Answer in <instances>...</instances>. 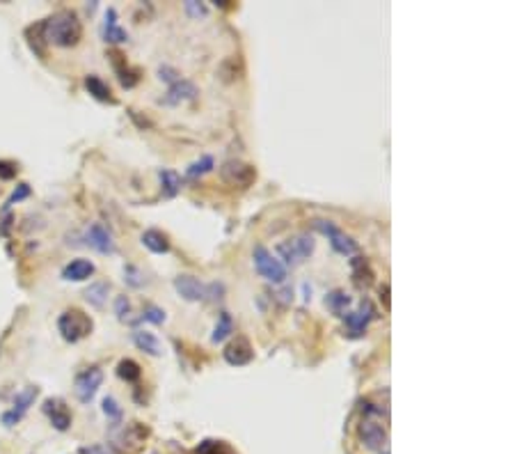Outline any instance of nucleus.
Returning <instances> with one entry per match:
<instances>
[{
	"mask_svg": "<svg viewBox=\"0 0 515 454\" xmlns=\"http://www.w3.org/2000/svg\"><path fill=\"white\" fill-rule=\"evenodd\" d=\"M41 30H44L46 42L55 44V46H62V48L76 46L80 37H83V24H80L78 14L71 10L55 12L53 17L44 21Z\"/></svg>",
	"mask_w": 515,
	"mask_h": 454,
	"instance_id": "obj_1",
	"label": "nucleus"
},
{
	"mask_svg": "<svg viewBox=\"0 0 515 454\" xmlns=\"http://www.w3.org/2000/svg\"><path fill=\"white\" fill-rule=\"evenodd\" d=\"M314 248L316 244L309 234H296V237L286 239L277 246V255L284 260L286 266H300L305 260H309L314 255Z\"/></svg>",
	"mask_w": 515,
	"mask_h": 454,
	"instance_id": "obj_2",
	"label": "nucleus"
},
{
	"mask_svg": "<svg viewBox=\"0 0 515 454\" xmlns=\"http://www.w3.org/2000/svg\"><path fill=\"white\" fill-rule=\"evenodd\" d=\"M57 328H60L62 338L73 344V342L87 338V335L92 333L94 324H92V319L87 317L83 310H76V307H71V310L60 314V319H57Z\"/></svg>",
	"mask_w": 515,
	"mask_h": 454,
	"instance_id": "obj_3",
	"label": "nucleus"
},
{
	"mask_svg": "<svg viewBox=\"0 0 515 454\" xmlns=\"http://www.w3.org/2000/svg\"><path fill=\"white\" fill-rule=\"evenodd\" d=\"M252 262H254L256 273H259L263 280L275 282V284H282L286 280V266L277 257H273V253H270L268 248L256 246L252 253Z\"/></svg>",
	"mask_w": 515,
	"mask_h": 454,
	"instance_id": "obj_4",
	"label": "nucleus"
},
{
	"mask_svg": "<svg viewBox=\"0 0 515 454\" xmlns=\"http://www.w3.org/2000/svg\"><path fill=\"white\" fill-rule=\"evenodd\" d=\"M312 225H314L316 232L326 234L335 253H339V255H355L357 253V241L348 237L346 232H341L333 221H323V218H319V221H314Z\"/></svg>",
	"mask_w": 515,
	"mask_h": 454,
	"instance_id": "obj_5",
	"label": "nucleus"
},
{
	"mask_svg": "<svg viewBox=\"0 0 515 454\" xmlns=\"http://www.w3.org/2000/svg\"><path fill=\"white\" fill-rule=\"evenodd\" d=\"M357 436L359 441L366 450H373V452H382L389 448V436H387V429L382 427L378 420H373V417H362V422L357 424Z\"/></svg>",
	"mask_w": 515,
	"mask_h": 454,
	"instance_id": "obj_6",
	"label": "nucleus"
},
{
	"mask_svg": "<svg viewBox=\"0 0 515 454\" xmlns=\"http://www.w3.org/2000/svg\"><path fill=\"white\" fill-rule=\"evenodd\" d=\"M220 177H223L225 184H230V186L247 188V186L254 184L256 170L250 163H243V161H238V158H230V161H225L223 167H220Z\"/></svg>",
	"mask_w": 515,
	"mask_h": 454,
	"instance_id": "obj_7",
	"label": "nucleus"
},
{
	"mask_svg": "<svg viewBox=\"0 0 515 454\" xmlns=\"http://www.w3.org/2000/svg\"><path fill=\"white\" fill-rule=\"evenodd\" d=\"M101 383H103V372L99 367H90L76 376L73 392H76V397L83 401V404H90L94 399V394H97V390L101 388Z\"/></svg>",
	"mask_w": 515,
	"mask_h": 454,
	"instance_id": "obj_8",
	"label": "nucleus"
},
{
	"mask_svg": "<svg viewBox=\"0 0 515 454\" xmlns=\"http://www.w3.org/2000/svg\"><path fill=\"white\" fill-rule=\"evenodd\" d=\"M37 394H39V388H37V385H28L26 390H21L17 394V399H14V406L7 413H3V424H5V427H14V424H17L21 417L26 415V411L30 408V404L37 399Z\"/></svg>",
	"mask_w": 515,
	"mask_h": 454,
	"instance_id": "obj_9",
	"label": "nucleus"
},
{
	"mask_svg": "<svg viewBox=\"0 0 515 454\" xmlns=\"http://www.w3.org/2000/svg\"><path fill=\"white\" fill-rule=\"evenodd\" d=\"M344 317H346V326H348V333L353 338H359V335L366 331V326L371 324V319L376 317V310H373L371 301L364 298L355 312H346Z\"/></svg>",
	"mask_w": 515,
	"mask_h": 454,
	"instance_id": "obj_10",
	"label": "nucleus"
},
{
	"mask_svg": "<svg viewBox=\"0 0 515 454\" xmlns=\"http://www.w3.org/2000/svg\"><path fill=\"white\" fill-rule=\"evenodd\" d=\"M174 289H176V294H179L183 301H188V303L204 301V296H206V287H204V284L197 280V278L186 275V273L174 278Z\"/></svg>",
	"mask_w": 515,
	"mask_h": 454,
	"instance_id": "obj_11",
	"label": "nucleus"
},
{
	"mask_svg": "<svg viewBox=\"0 0 515 454\" xmlns=\"http://www.w3.org/2000/svg\"><path fill=\"white\" fill-rule=\"evenodd\" d=\"M85 239H87V246L94 248V251L101 253V255H115V251H117L115 241H113V234H110L101 223L90 225V230H87Z\"/></svg>",
	"mask_w": 515,
	"mask_h": 454,
	"instance_id": "obj_12",
	"label": "nucleus"
},
{
	"mask_svg": "<svg viewBox=\"0 0 515 454\" xmlns=\"http://www.w3.org/2000/svg\"><path fill=\"white\" fill-rule=\"evenodd\" d=\"M197 94H200V90H197L195 83H190L186 78H179L176 83L170 85V90H167V94L160 101H163L165 106H176V104H186V101L197 99Z\"/></svg>",
	"mask_w": 515,
	"mask_h": 454,
	"instance_id": "obj_13",
	"label": "nucleus"
},
{
	"mask_svg": "<svg viewBox=\"0 0 515 454\" xmlns=\"http://www.w3.org/2000/svg\"><path fill=\"white\" fill-rule=\"evenodd\" d=\"M223 356H225L227 363L234 365V367H243V365H247L254 358V351H252V347H250V342L245 338H236V340H232L230 344H227Z\"/></svg>",
	"mask_w": 515,
	"mask_h": 454,
	"instance_id": "obj_14",
	"label": "nucleus"
},
{
	"mask_svg": "<svg viewBox=\"0 0 515 454\" xmlns=\"http://www.w3.org/2000/svg\"><path fill=\"white\" fill-rule=\"evenodd\" d=\"M44 413L50 417V422H53V427L57 431H67L69 429L71 413H69V408L64 406L62 399H57V397L46 399V401H44Z\"/></svg>",
	"mask_w": 515,
	"mask_h": 454,
	"instance_id": "obj_15",
	"label": "nucleus"
},
{
	"mask_svg": "<svg viewBox=\"0 0 515 454\" xmlns=\"http://www.w3.org/2000/svg\"><path fill=\"white\" fill-rule=\"evenodd\" d=\"M147 436V429L140 427L138 422H131V424H124V429L117 434L115 431V445L117 448H129V450H135L142 445Z\"/></svg>",
	"mask_w": 515,
	"mask_h": 454,
	"instance_id": "obj_16",
	"label": "nucleus"
},
{
	"mask_svg": "<svg viewBox=\"0 0 515 454\" xmlns=\"http://www.w3.org/2000/svg\"><path fill=\"white\" fill-rule=\"evenodd\" d=\"M103 39L110 44H124L129 42V33L117 24V12L110 7L106 12V21H103Z\"/></svg>",
	"mask_w": 515,
	"mask_h": 454,
	"instance_id": "obj_17",
	"label": "nucleus"
},
{
	"mask_svg": "<svg viewBox=\"0 0 515 454\" xmlns=\"http://www.w3.org/2000/svg\"><path fill=\"white\" fill-rule=\"evenodd\" d=\"M94 275V264L90 260H73L62 269V278L69 282H83Z\"/></svg>",
	"mask_w": 515,
	"mask_h": 454,
	"instance_id": "obj_18",
	"label": "nucleus"
},
{
	"mask_svg": "<svg viewBox=\"0 0 515 454\" xmlns=\"http://www.w3.org/2000/svg\"><path fill=\"white\" fill-rule=\"evenodd\" d=\"M142 246L147 248V251H151L156 255L170 253V239H167V234H163L160 230H147L142 234Z\"/></svg>",
	"mask_w": 515,
	"mask_h": 454,
	"instance_id": "obj_19",
	"label": "nucleus"
},
{
	"mask_svg": "<svg viewBox=\"0 0 515 454\" xmlns=\"http://www.w3.org/2000/svg\"><path fill=\"white\" fill-rule=\"evenodd\" d=\"M133 342H135V347L140 351H144V354H149V356H160V354H163V351H160L158 338L153 333H149V331H135L133 333Z\"/></svg>",
	"mask_w": 515,
	"mask_h": 454,
	"instance_id": "obj_20",
	"label": "nucleus"
},
{
	"mask_svg": "<svg viewBox=\"0 0 515 454\" xmlns=\"http://www.w3.org/2000/svg\"><path fill=\"white\" fill-rule=\"evenodd\" d=\"M326 307L330 312H335L337 317H344V314L348 312V307H350V296L346 294L344 289L330 291V294L326 296Z\"/></svg>",
	"mask_w": 515,
	"mask_h": 454,
	"instance_id": "obj_21",
	"label": "nucleus"
},
{
	"mask_svg": "<svg viewBox=\"0 0 515 454\" xmlns=\"http://www.w3.org/2000/svg\"><path fill=\"white\" fill-rule=\"evenodd\" d=\"M108 294H110V284L108 282H92L90 287L83 291L85 301L94 305V307H103L108 301Z\"/></svg>",
	"mask_w": 515,
	"mask_h": 454,
	"instance_id": "obj_22",
	"label": "nucleus"
},
{
	"mask_svg": "<svg viewBox=\"0 0 515 454\" xmlns=\"http://www.w3.org/2000/svg\"><path fill=\"white\" fill-rule=\"evenodd\" d=\"M85 87H87V92H90L94 99L108 101V104H115L113 92H110L108 83H103V80H101L99 76H87V78H85Z\"/></svg>",
	"mask_w": 515,
	"mask_h": 454,
	"instance_id": "obj_23",
	"label": "nucleus"
},
{
	"mask_svg": "<svg viewBox=\"0 0 515 454\" xmlns=\"http://www.w3.org/2000/svg\"><path fill=\"white\" fill-rule=\"evenodd\" d=\"M234 333V319H232V314L230 312H220V317H218V324H216V328H213V335H211V342H225L230 335Z\"/></svg>",
	"mask_w": 515,
	"mask_h": 454,
	"instance_id": "obj_24",
	"label": "nucleus"
},
{
	"mask_svg": "<svg viewBox=\"0 0 515 454\" xmlns=\"http://www.w3.org/2000/svg\"><path fill=\"white\" fill-rule=\"evenodd\" d=\"M158 179L165 197H174L181 190V177L174 170H158Z\"/></svg>",
	"mask_w": 515,
	"mask_h": 454,
	"instance_id": "obj_25",
	"label": "nucleus"
},
{
	"mask_svg": "<svg viewBox=\"0 0 515 454\" xmlns=\"http://www.w3.org/2000/svg\"><path fill=\"white\" fill-rule=\"evenodd\" d=\"M117 376H120L122 381H127V383H135V381L142 376V370H140V365L135 361L124 358V361L117 365Z\"/></svg>",
	"mask_w": 515,
	"mask_h": 454,
	"instance_id": "obj_26",
	"label": "nucleus"
},
{
	"mask_svg": "<svg viewBox=\"0 0 515 454\" xmlns=\"http://www.w3.org/2000/svg\"><path fill=\"white\" fill-rule=\"evenodd\" d=\"M213 158L206 154V156H200L197 161H193V163L188 165V170H186V177L188 179H197V177H204L206 172H211L213 170Z\"/></svg>",
	"mask_w": 515,
	"mask_h": 454,
	"instance_id": "obj_27",
	"label": "nucleus"
},
{
	"mask_svg": "<svg viewBox=\"0 0 515 454\" xmlns=\"http://www.w3.org/2000/svg\"><path fill=\"white\" fill-rule=\"evenodd\" d=\"M353 275H355L357 284H364V287H369V284H371V271H369V266H366V262L362 257L353 260Z\"/></svg>",
	"mask_w": 515,
	"mask_h": 454,
	"instance_id": "obj_28",
	"label": "nucleus"
},
{
	"mask_svg": "<svg viewBox=\"0 0 515 454\" xmlns=\"http://www.w3.org/2000/svg\"><path fill=\"white\" fill-rule=\"evenodd\" d=\"M124 282H127L129 287L140 289V287L144 284V273H142V271H140L138 266L127 264V266H124Z\"/></svg>",
	"mask_w": 515,
	"mask_h": 454,
	"instance_id": "obj_29",
	"label": "nucleus"
},
{
	"mask_svg": "<svg viewBox=\"0 0 515 454\" xmlns=\"http://www.w3.org/2000/svg\"><path fill=\"white\" fill-rule=\"evenodd\" d=\"M140 321H151V324H156V326L165 324V310H163V307H158V305H147L142 317H140Z\"/></svg>",
	"mask_w": 515,
	"mask_h": 454,
	"instance_id": "obj_30",
	"label": "nucleus"
},
{
	"mask_svg": "<svg viewBox=\"0 0 515 454\" xmlns=\"http://www.w3.org/2000/svg\"><path fill=\"white\" fill-rule=\"evenodd\" d=\"M103 413L108 415L110 422H115V427L120 424V420H122V408L115 401V397H106V399H103Z\"/></svg>",
	"mask_w": 515,
	"mask_h": 454,
	"instance_id": "obj_31",
	"label": "nucleus"
},
{
	"mask_svg": "<svg viewBox=\"0 0 515 454\" xmlns=\"http://www.w3.org/2000/svg\"><path fill=\"white\" fill-rule=\"evenodd\" d=\"M115 314L120 321H127V317L131 314V303L127 296H117L115 298Z\"/></svg>",
	"mask_w": 515,
	"mask_h": 454,
	"instance_id": "obj_32",
	"label": "nucleus"
},
{
	"mask_svg": "<svg viewBox=\"0 0 515 454\" xmlns=\"http://www.w3.org/2000/svg\"><path fill=\"white\" fill-rule=\"evenodd\" d=\"M225 445L220 441H204L200 448H197V454H223Z\"/></svg>",
	"mask_w": 515,
	"mask_h": 454,
	"instance_id": "obj_33",
	"label": "nucleus"
},
{
	"mask_svg": "<svg viewBox=\"0 0 515 454\" xmlns=\"http://www.w3.org/2000/svg\"><path fill=\"white\" fill-rule=\"evenodd\" d=\"M223 294H225V284H220V282H213V284L206 287V296H209V301H220Z\"/></svg>",
	"mask_w": 515,
	"mask_h": 454,
	"instance_id": "obj_34",
	"label": "nucleus"
},
{
	"mask_svg": "<svg viewBox=\"0 0 515 454\" xmlns=\"http://www.w3.org/2000/svg\"><path fill=\"white\" fill-rule=\"evenodd\" d=\"M19 167L10 163V161H0V179H12L17 174Z\"/></svg>",
	"mask_w": 515,
	"mask_h": 454,
	"instance_id": "obj_35",
	"label": "nucleus"
},
{
	"mask_svg": "<svg viewBox=\"0 0 515 454\" xmlns=\"http://www.w3.org/2000/svg\"><path fill=\"white\" fill-rule=\"evenodd\" d=\"M186 12L190 14V17H206V7L202 3H195V0H188Z\"/></svg>",
	"mask_w": 515,
	"mask_h": 454,
	"instance_id": "obj_36",
	"label": "nucleus"
},
{
	"mask_svg": "<svg viewBox=\"0 0 515 454\" xmlns=\"http://www.w3.org/2000/svg\"><path fill=\"white\" fill-rule=\"evenodd\" d=\"M80 454H115L110 445H90V448H80Z\"/></svg>",
	"mask_w": 515,
	"mask_h": 454,
	"instance_id": "obj_37",
	"label": "nucleus"
},
{
	"mask_svg": "<svg viewBox=\"0 0 515 454\" xmlns=\"http://www.w3.org/2000/svg\"><path fill=\"white\" fill-rule=\"evenodd\" d=\"M28 195H30V188H28V184H21L19 190H14L12 197L7 200V207H10V204H14V202H19V200H24V197H28Z\"/></svg>",
	"mask_w": 515,
	"mask_h": 454,
	"instance_id": "obj_38",
	"label": "nucleus"
},
{
	"mask_svg": "<svg viewBox=\"0 0 515 454\" xmlns=\"http://www.w3.org/2000/svg\"><path fill=\"white\" fill-rule=\"evenodd\" d=\"M158 74H160V80H170V83H176V80H179V74L170 67H160Z\"/></svg>",
	"mask_w": 515,
	"mask_h": 454,
	"instance_id": "obj_39",
	"label": "nucleus"
}]
</instances>
